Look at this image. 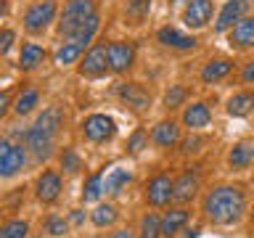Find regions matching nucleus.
Wrapping results in <instances>:
<instances>
[{
  "label": "nucleus",
  "mask_w": 254,
  "mask_h": 238,
  "mask_svg": "<svg viewBox=\"0 0 254 238\" xmlns=\"http://www.w3.org/2000/svg\"><path fill=\"white\" fill-rule=\"evenodd\" d=\"M244 206H246L244 193L238 188H230V185L214 188L204 198V214L214 225H233V222H238L244 214Z\"/></svg>",
  "instance_id": "f257e3e1"
},
{
  "label": "nucleus",
  "mask_w": 254,
  "mask_h": 238,
  "mask_svg": "<svg viewBox=\"0 0 254 238\" xmlns=\"http://www.w3.org/2000/svg\"><path fill=\"white\" fill-rule=\"evenodd\" d=\"M95 16V5L93 0H69L64 5V13H61V21H59V32L64 37H74L79 29L85 27V21Z\"/></svg>",
  "instance_id": "f03ea898"
},
{
  "label": "nucleus",
  "mask_w": 254,
  "mask_h": 238,
  "mask_svg": "<svg viewBox=\"0 0 254 238\" xmlns=\"http://www.w3.org/2000/svg\"><path fill=\"white\" fill-rule=\"evenodd\" d=\"M56 16V0H40V3L29 5V11L24 13V27L27 32H43Z\"/></svg>",
  "instance_id": "7ed1b4c3"
},
{
  "label": "nucleus",
  "mask_w": 254,
  "mask_h": 238,
  "mask_svg": "<svg viewBox=\"0 0 254 238\" xmlns=\"http://www.w3.org/2000/svg\"><path fill=\"white\" fill-rule=\"evenodd\" d=\"M24 167V148L11 146L5 138H0V175L11 178Z\"/></svg>",
  "instance_id": "20e7f679"
},
{
  "label": "nucleus",
  "mask_w": 254,
  "mask_h": 238,
  "mask_svg": "<svg viewBox=\"0 0 254 238\" xmlns=\"http://www.w3.org/2000/svg\"><path fill=\"white\" fill-rule=\"evenodd\" d=\"M106 59H109L111 71H127L132 66L135 48L130 43H111V45H106Z\"/></svg>",
  "instance_id": "39448f33"
},
{
  "label": "nucleus",
  "mask_w": 254,
  "mask_h": 238,
  "mask_svg": "<svg viewBox=\"0 0 254 238\" xmlns=\"http://www.w3.org/2000/svg\"><path fill=\"white\" fill-rule=\"evenodd\" d=\"M85 135L90 138L93 143H101V140H109L114 135V122L111 117L106 114H93L85 119Z\"/></svg>",
  "instance_id": "423d86ee"
},
{
  "label": "nucleus",
  "mask_w": 254,
  "mask_h": 238,
  "mask_svg": "<svg viewBox=\"0 0 254 238\" xmlns=\"http://www.w3.org/2000/svg\"><path fill=\"white\" fill-rule=\"evenodd\" d=\"M212 11H214V3H212V0H190V5L186 8L183 19H186L188 27L201 29V27H206V21L212 19Z\"/></svg>",
  "instance_id": "0eeeda50"
},
{
  "label": "nucleus",
  "mask_w": 254,
  "mask_h": 238,
  "mask_svg": "<svg viewBox=\"0 0 254 238\" xmlns=\"http://www.w3.org/2000/svg\"><path fill=\"white\" fill-rule=\"evenodd\" d=\"M109 69V59H106V45H95L90 53L85 56V61L79 63V74L85 77H98Z\"/></svg>",
  "instance_id": "6e6552de"
},
{
  "label": "nucleus",
  "mask_w": 254,
  "mask_h": 238,
  "mask_svg": "<svg viewBox=\"0 0 254 238\" xmlns=\"http://www.w3.org/2000/svg\"><path fill=\"white\" fill-rule=\"evenodd\" d=\"M172 190H175V182L167 178V175H156V178L148 182V204L164 206L172 198Z\"/></svg>",
  "instance_id": "1a4fd4ad"
},
{
  "label": "nucleus",
  "mask_w": 254,
  "mask_h": 238,
  "mask_svg": "<svg viewBox=\"0 0 254 238\" xmlns=\"http://www.w3.org/2000/svg\"><path fill=\"white\" fill-rule=\"evenodd\" d=\"M119 98H122L130 109L135 111H143V109H148V103H151V95L148 90H143L140 85H135V82H127V85H119Z\"/></svg>",
  "instance_id": "9d476101"
},
{
  "label": "nucleus",
  "mask_w": 254,
  "mask_h": 238,
  "mask_svg": "<svg viewBox=\"0 0 254 238\" xmlns=\"http://www.w3.org/2000/svg\"><path fill=\"white\" fill-rule=\"evenodd\" d=\"M230 45H236V48H252L254 45V16H249V19H238L233 24Z\"/></svg>",
  "instance_id": "9b49d317"
},
{
  "label": "nucleus",
  "mask_w": 254,
  "mask_h": 238,
  "mask_svg": "<svg viewBox=\"0 0 254 238\" xmlns=\"http://www.w3.org/2000/svg\"><path fill=\"white\" fill-rule=\"evenodd\" d=\"M59 190H61V180L56 172H43V178L37 180V198L43 204H51L59 198Z\"/></svg>",
  "instance_id": "f8f14e48"
},
{
  "label": "nucleus",
  "mask_w": 254,
  "mask_h": 238,
  "mask_svg": "<svg viewBox=\"0 0 254 238\" xmlns=\"http://www.w3.org/2000/svg\"><path fill=\"white\" fill-rule=\"evenodd\" d=\"M246 11V0H228L225 8H222L217 24H214V29L217 32H225L228 27H233V21L241 19V13Z\"/></svg>",
  "instance_id": "ddd939ff"
},
{
  "label": "nucleus",
  "mask_w": 254,
  "mask_h": 238,
  "mask_svg": "<svg viewBox=\"0 0 254 238\" xmlns=\"http://www.w3.org/2000/svg\"><path fill=\"white\" fill-rule=\"evenodd\" d=\"M61 122H64V111L59 109V106H51V109H45L43 114L37 117V122H35V127L40 132H45V135H56V130L61 127Z\"/></svg>",
  "instance_id": "4468645a"
},
{
  "label": "nucleus",
  "mask_w": 254,
  "mask_h": 238,
  "mask_svg": "<svg viewBox=\"0 0 254 238\" xmlns=\"http://www.w3.org/2000/svg\"><path fill=\"white\" fill-rule=\"evenodd\" d=\"M159 43L162 45H170V48H180V51H186V48H193L196 45V40L193 37H188V35H183V32H178L175 27H164V29H159Z\"/></svg>",
  "instance_id": "2eb2a0df"
},
{
  "label": "nucleus",
  "mask_w": 254,
  "mask_h": 238,
  "mask_svg": "<svg viewBox=\"0 0 254 238\" xmlns=\"http://www.w3.org/2000/svg\"><path fill=\"white\" fill-rule=\"evenodd\" d=\"M209 109L204 106V103H190V106L186 109V114H183V122H186L190 130H198V127H206L209 124Z\"/></svg>",
  "instance_id": "dca6fc26"
},
{
  "label": "nucleus",
  "mask_w": 254,
  "mask_h": 238,
  "mask_svg": "<svg viewBox=\"0 0 254 238\" xmlns=\"http://www.w3.org/2000/svg\"><path fill=\"white\" fill-rule=\"evenodd\" d=\"M45 61V51L40 45L35 43H27V45H21V59H19V66L24 71H32L35 66H40V63Z\"/></svg>",
  "instance_id": "f3484780"
},
{
  "label": "nucleus",
  "mask_w": 254,
  "mask_h": 238,
  "mask_svg": "<svg viewBox=\"0 0 254 238\" xmlns=\"http://www.w3.org/2000/svg\"><path fill=\"white\" fill-rule=\"evenodd\" d=\"M196 190H198V180H196V175L186 172L178 182H175L172 198H178V201H190V198L196 196Z\"/></svg>",
  "instance_id": "a211bd4d"
},
{
  "label": "nucleus",
  "mask_w": 254,
  "mask_h": 238,
  "mask_svg": "<svg viewBox=\"0 0 254 238\" xmlns=\"http://www.w3.org/2000/svg\"><path fill=\"white\" fill-rule=\"evenodd\" d=\"M254 109V93H236L228 101V114L230 117H246Z\"/></svg>",
  "instance_id": "6ab92c4d"
},
{
  "label": "nucleus",
  "mask_w": 254,
  "mask_h": 238,
  "mask_svg": "<svg viewBox=\"0 0 254 238\" xmlns=\"http://www.w3.org/2000/svg\"><path fill=\"white\" fill-rule=\"evenodd\" d=\"M127 182H130V172L119 170V167H114V170H109L103 175V190L106 193H119L122 185H127Z\"/></svg>",
  "instance_id": "aec40b11"
},
{
  "label": "nucleus",
  "mask_w": 254,
  "mask_h": 238,
  "mask_svg": "<svg viewBox=\"0 0 254 238\" xmlns=\"http://www.w3.org/2000/svg\"><path fill=\"white\" fill-rule=\"evenodd\" d=\"M180 138V132H178V124L175 122H162V124H156V130H154V140H156V146H175Z\"/></svg>",
  "instance_id": "412c9836"
},
{
  "label": "nucleus",
  "mask_w": 254,
  "mask_h": 238,
  "mask_svg": "<svg viewBox=\"0 0 254 238\" xmlns=\"http://www.w3.org/2000/svg\"><path fill=\"white\" fill-rule=\"evenodd\" d=\"M27 146L35 151L37 156H48L51 154V135H45V132H40L37 127H32L27 132Z\"/></svg>",
  "instance_id": "4be33fe9"
},
{
  "label": "nucleus",
  "mask_w": 254,
  "mask_h": 238,
  "mask_svg": "<svg viewBox=\"0 0 254 238\" xmlns=\"http://www.w3.org/2000/svg\"><path fill=\"white\" fill-rule=\"evenodd\" d=\"M252 159H254V148L249 146V143H238V146L230 151L228 162H230V167H233V170H244V167L252 164Z\"/></svg>",
  "instance_id": "5701e85b"
},
{
  "label": "nucleus",
  "mask_w": 254,
  "mask_h": 238,
  "mask_svg": "<svg viewBox=\"0 0 254 238\" xmlns=\"http://www.w3.org/2000/svg\"><path fill=\"white\" fill-rule=\"evenodd\" d=\"M230 69H233V63H230V61H209L201 69V79H204V82H217V79L230 74Z\"/></svg>",
  "instance_id": "b1692460"
},
{
  "label": "nucleus",
  "mask_w": 254,
  "mask_h": 238,
  "mask_svg": "<svg viewBox=\"0 0 254 238\" xmlns=\"http://www.w3.org/2000/svg\"><path fill=\"white\" fill-rule=\"evenodd\" d=\"M186 220H188V212H183V209H172V212H167V217L162 220V236H175L178 230L186 225Z\"/></svg>",
  "instance_id": "393cba45"
},
{
  "label": "nucleus",
  "mask_w": 254,
  "mask_h": 238,
  "mask_svg": "<svg viewBox=\"0 0 254 238\" xmlns=\"http://www.w3.org/2000/svg\"><path fill=\"white\" fill-rule=\"evenodd\" d=\"M82 51H85V45L74 43V40H71V43H64V45L59 48V51H56V63H59V66H66V63L77 61Z\"/></svg>",
  "instance_id": "a878e982"
},
{
  "label": "nucleus",
  "mask_w": 254,
  "mask_h": 238,
  "mask_svg": "<svg viewBox=\"0 0 254 238\" xmlns=\"http://www.w3.org/2000/svg\"><path fill=\"white\" fill-rule=\"evenodd\" d=\"M37 98H40L37 90H32V87H27V90H21V95L16 98V106H13V111H16L19 117L29 114V111L37 106Z\"/></svg>",
  "instance_id": "bb28decb"
},
{
  "label": "nucleus",
  "mask_w": 254,
  "mask_h": 238,
  "mask_svg": "<svg viewBox=\"0 0 254 238\" xmlns=\"http://www.w3.org/2000/svg\"><path fill=\"white\" fill-rule=\"evenodd\" d=\"M101 193H103V175H93V178H87L85 190H82L85 201H95Z\"/></svg>",
  "instance_id": "cd10ccee"
},
{
  "label": "nucleus",
  "mask_w": 254,
  "mask_h": 238,
  "mask_svg": "<svg viewBox=\"0 0 254 238\" xmlns=\"http://www.w3.org/2000/svg\"><path fill=\"white\" fill-rule=\"evenodd\" d=\"M159 236H162V222H159L154 214L143 217V222H140V238H159Z\"/></svg>",
  "instance_id": "c85d7f7f"
},
{
  "label": "nucleus",
  "mask_w": 254,
  "mask_h": 238,
  "mask_svg": "<svg viewBox=\"0 0 254 238\" xmlns=\"http://www.w3.org/2000/svg\"><path fill=\"white\" fill-rule=\"evenodd\" d=\"M27 236V222L21 220H11L0 228V238H24Z\"/></svg>",
  "instance_id": "c756f323"
},
{
  "label": "nucleus",
  "mask_w": 254,
  "mask_h": 238,
  "mask_svg": "<svg viewBox=\"0 0 254 238\" xmlns=\"http://www.w3.org/2000/svg\"><path fill=\"white\" fill-rule=\"evenodd\" d=\"M117 220V209H114V206H98V209H95L93 212V222H95V225H98V228H106V225H111V222H114Z\"/></svg>",
  "instance_id": "7c9ffc66"
},
{
  "label": "nucleus",
  "mask_w": 254,
  "mask_h": 238,
  "mask_svg": "<svg viewBox=\"0 0 254 238\" xmlns=\"http://www.w3.org/2000/svg\"><path fill=\"white\" fill-rule=\"evenodd\" d=\"M148 8H151V0H130V5H127V16H130L132 21H143L148 16Z\"/></svg>",
  "instance_id": "2f4dec72"
},
{
  "label": "nucleus",
  "mask_w": 254,
  "mask_h": 238,
  "mask_svg": "<svg viewBox=\"0 0 254 238\" xmlns=\"http://www.w3.org/2000/svg\"><path fill=\"white\" fill-rule=\"evenodd\" d=\"M61 167L66 172H77V170H82V164H79V159L71 154V151H64V156H61Z\"/></svg>",
  "instance_id": "473e14b6"
},
{
  "label": "nucleus",
  "mask_w": 254,
  "mask_h": 238,
  "mask_svg": "<svg viewBox=\"0 0 254 238\" xmlns=\"http://www.w3.org/2000/svg\"><path fill=\"white\" fill-rule=\"evenodd\" d=\"M183 98H186V90H183V87H172V90L167 93L164 103H167L170 109H175V106H180V103H183Z\"/></svg>",
  "instance_id": "72a5a7b5"
},
{
  "label": "nucleus",
  "mask_w": 254,
  "mask_h": 238,
  "mask_svg": "<svg viewBox=\"0 0 254 238\" xmlns=\"http://www.w3.org/2000/svg\"><path fill=\"white\" fill-rule=\"evenodd\" d=\"M48 233H51V236H64V233H66V222L59 220V217H51V220H48Z\"/></svg>",
  "instance_id": "f704fd0d"
},
{
  "label": "nucleus",
  "mask_w": 254,
  "mask_h": 238,
  "mask_svg": "<svg viewBox=\"0 0 254 238\" xmlns=\"http://www.w3.org/2000/svg\"><path fill=\"white\" fill-rule=\"evenodd\" d=\"M13 40H16V35H13L11 29H3V32H0V56L8 53V48L13 45Z\"/></svg>",
  "instance_id": "c9c22d12"
},
{
  "label": "nucleus",
  "mask_w": 254,
  "mask_h": 238,
  "mask_svg": "<svg viewBox=\"0 0 254 238\" xmlns=\"http://www.w3.org/2000/svg\"><path fill=\"white\" fill-rule=\"evenodd\" d=\"M143 146H146V135L138 130V132H135L132 138H130V146H127V148H130L132 154H138V151H143Z\"/></svg>",
  "instance_id": "e433bc0d"
},
{
  "label": "nucleus",
  "mask_w": 254,
  "mask_h": 238,
  "mask_svg": "<svg viewBox=\"0 0 254 238\" xmlns=\"http://www.w3.org/2000/svg\"><path fill=\"white\" fill-rule=\"evenodd\" d=\"M201 138H188V140H183V154H190V151H198V146H201Z\"/></svg>",
  "instance_id": "4c0bfd02"
},
{
  "label": "nucleus",
  "mask_w": 254,
  "mask_h": 238,
  "mask_svg": "<svg viewBox=\"0 0 254 238\" xmlns=\"http://www.w3.org/2000/svg\"><path fill=\"white\" fill-rule=\"evenodd\" d=\"M244 82H254V61H249L246 63V69H244Z\"/></svg>",
  "instance_id": "58836bf2"
},
{
  "label": "nucleus",
  "mask_w": 254,
  "mask_h": 238,
  "mask_svg": "<svg viewBox=\"0 0 254 238\" xmlns=\"http://www.w3.org/2000/svg\"><path fill=\"white\" fill-rule=\"evenodd\" d=\"M8 101H11V98H8V93H0V117L5 114V109H8Z\"/></svg>",
  "instance_id": "ea45409f"
},
{
  "label": "nucleus",
  "mask_w": 254,
  "mask_h": 238,
  "mask_svg": "<svg viewBox=\"0 0 254 238\" xmlns=\"http://www.w3.org/2000/svg\"><path fill=\"white\" fill-rule=\"evenodd\" d=\"M111 238H132V233H127V230H119V233H114Z\"/></svg>",
  "instance_id": "a19ab883"
},
{
  "label": "nucleus",
  "mask_w": 254,
  "mask_h": 238,
  "mask_svg": "<svg viewBox=\"0 0 254 238\" xmlns=\"http://www.w3.org/2000/svg\"><path fill=\"white\" fill-rule=\"evenodd\" d=\"M5 13H8V3H5V0H0V19H3Z\"/></svg>",
  "instance_id": "79ce46f5"
},
{
  "label": "nucleus",
  "mask_w": 254,
  "mask_h": 238,
  "mask_svg": "<svg viewBox=\"0 0 254 238\" xmlns=\"http://www.w3.org/2000/svg\"><path fill=\"white\" fill-rule=\"evenodd\" d=\"M198 233H196V230H188V233H186V238H196Z\"/></svg>",
  "instance_id": "37998d69"
},
{
  "label": "nucleus",
  "mask_w": 254,
  "mask_h": 238,
  "mask_svg": "<svg viewBox=\"0 0 254 238\" xmlns=\"http://www.w3.org/2000/svg\"><path fill=\"white\" fill-rule=\"evenodd\" d=\"M252 217H254V212H252Z\"/></svg>",
  "instance_id": "c03bdc74"
}]
</instances>
